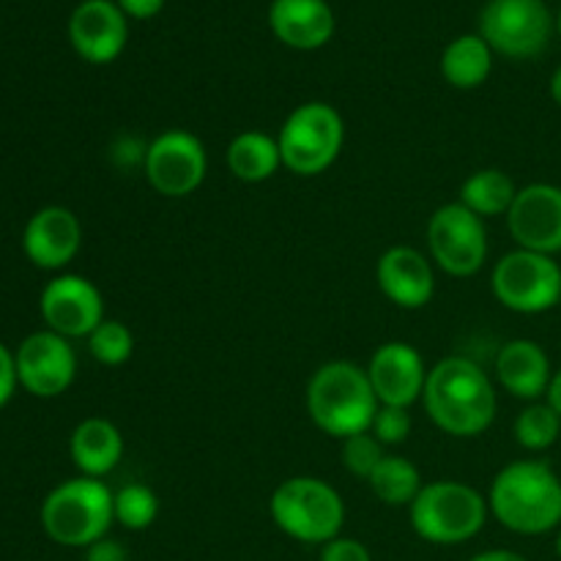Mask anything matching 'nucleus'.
<instances>
[{
    "mask_svg": "<svg viewBox=\"0 0 561 561\" xmlns=\"http://www.w3.org/2000/svg\"><path fill=\"white\" fill-rule=\"evenodd\" d=\"M513 436L518 442V447H524L526 453H546L561 436V416L546 400H537L529 403L518 416H515Z\"/></svg>",
    "mask_w": 561,
    "mask_h": 561,
    "instance_id": "nucleus-26",
    "label": "nucleus"
},
{
    "mask_svg": "<svg viewBox=\"0 0 561 561\" xmlns=\"http://www.w3.org/2000/svg\"><path fill=\"white\" fill-rule=\"evenodd\" d=\"M557 31H559V36H561V9H559V16H557Z\"/></svg>",
    "mask_w": 561,
    "mask_h": 561,
    "instance_id": "nucleus-39",
    "label": "nucleus"
},
{
    "mask_svg": "<svg viewBox=\"0 0 561 561\" xmlns=\"http://www.w3.org/2000/svg\"><path fill=\"white\" fill-rule=\"evenodd\" d=\"M88 351L93 359L104 367H118L131 359L135 354V337H131L129 327L115 318H104L91 334H88Z\"/></svg>",
    "mask_w": 561,
    "mask_h": 561,
    "instance_id": "nucleus-28",
    "label": "nucleus"
},
{
    "mask_svg": "<svg viewBox=\"0 0 561 561\" xmlns=\"http://www.w3.org/2000/svg\"><path fill=\"white\" fill-rule=\"evenodd\" d=\"M142 173L162 197H186L201 190L208 173L206 146L186 129H168L142 153Z\"/></svg>",
    "mask_w": 561,
    "mask_h": 561,
    "instance_id": "nucleus-11",
    "label": "nucleus"
},
{
    "mask_svg": "<svg viewBox=\"0 0 561 561\" xmlns=\"http://www.w3.org/2000/svg\"><path fill=\"white\" fill-rule=\"evenodd\" d=\"M268 25L283 44L310 53L332 38L334 11L327 0H272Z\"/></svg>",
    "mask_w": 561,
    "mask_h": 561,
    "instance_id": "nucleus-20",
    "label": "nucleus"
},
{
    "mask_svg": "<svg viewBox=\"0 0 561 561\" xmlns=\"http://www.w3.org/2000/svg\"><path fill=\"white\" fill-rule=\"evenodd\" d=\"M496 301L518 316H540L561 301V266L551 255L513 250L493 266Z\"/></svg>",
    "mask_w": 561,
    "mask_h": 561,
    "instance_id": "nucleus-8",
    "label": "nucleus"
},
{
    "mask_svg": "<svg viewBox=\"0 0 561 561\" xmlns=\"http://www.w3.org/2000/svg\"><path fill=\"white\" fill-rule=\"evenodd\" d=\"M85 561H129V553L118 540L102 537V540L85 548Z\"/></svg>",
    "mask_w": 561,
    "mask_h": 561,
    "instance_id": "nucleus-33",
    "label": "nucleus"
},
{
    "mask_svg": "<svg viewBox=\"0 0 561 561\" xmlns=\"http://www.w3.org/2000/svg\"><path fill=\"white\" fill-rule=\"evenodd\" d=\"M115 3L131 20H151L164 9V0H115Z\"/></svg>",
    "mask_w": 561,
    "mask_h": 561,
    "instance_id": "nucleus-34",
    "label": "nucleus"
},
{
    "mask_svg": "<svg viewBox=\"0 0 561 561\" xmlns=\"http://www.w3.org/2000/svg\"><path fill=\"white\" fill-rule=\"evenodd\" d=\"M225 162L228 170L239 181L247 184H261L277 175L283 168V153H279L277 137L266 135V131L247 129L230 140L228 151H225Z\"/></svg>",
    "mask_w": 561,
    "mask_h": 561,
    "instance_id": "nucleus-22",
    "label": "nucleus"
},
{
    "mask_svg": "<svg viewBox=\"0 0 561 561\" xmlns=\"http://www.w3.org/2000/svg\"><path fill=\"white\" fill-rule=\"evenodd\" d=\"M321 561H373V557L365 542L354 540V537H334L323 546Z\"/></svg>",
    "mask_w": 561,
    "mask_h": 561,
    "instance_id": "nucleus-31",
    "label": "nucleus"
},
{
    "mask_svg": "<svg viewBox=\"0 0 561 561\" xmlns=\"http://www.w3.org/2000/svg\"><path fill=\"white\" fill-rule=\"evenodd\" d=\"M515 195H518V186H515V181L504 170L482 168L474 170L463 181L458 203H463L480 219L507 217L515 203Z\"/></svg>",
    "mask_w": 561,
    "mask_h": 561,
    "instance_id": "nucleus-24",
    "label": "nucleus"
},
{
    "mask_svg": "<svg viewBox=\"0 0 561 561\" xmlns=\"http://www.w3.org/2000/svg\"><path fill=\"white\" fill-rule=\"evenodd\" d=\"M411 427H414V420H411V409H398V405H381L373 420L370 433L383 444V447H398L405 438L411 436Z\"/></svg>",
    "mask_w": 561,
    "mask_h": 561,
    "instance_id": "nucleus-30",
    "label": "nucleus"
},
{
    "mask_svg": "<svg viewBox=\"0 0 561 561\" xmlns=\"http://www.w3.org/2000/svg\"><path fill=\"white\" fill-rule=\"evenodd\" d=\"M551 99L561 107V66L553 71V77H551Z\"/></svg>",
    "mask_w": 561,
    "mask_h": 561,
    "instance_id": "nucleus-37",
    "label": "nucleus"
},
{
    "mask_svg": "<svg viewBox=\"0 0 561 561\" xmlns=\"http://www.w3.org/2000/svg\"><path fill=\"white\" fill-rule=\"evenodd\" d=\"M113 515L115 524H121L129 531H142L157 520L159 515V499L142 482H131L121 491L113 493Z\"/></svg>",
    "mask_w": 561,
    "mask_h": 561,
    "instance_id": "nucleus-27",
    "label": "nucleus"
},
{
    "mask_svg": "<svg viewBox=\"0 0 561 561\" xmlns=\"http://www.w3.org/2000/svg\"><path fill=\"white\" fill-rule=\"evenodd\" d=\"M381 294L403 310H422L436 296V268L427 255L414 247H389L376 266Z\"/></svg>",
    "mask_w": 561,
    "mask_h": 561,
    "instance_id": "nucleus-18",
    "label": "nucleus"
},
{
    "mask_svg": "<svg viewBox=\"0 0 561 561\" xmlns=\"http://www.w3.org/2000/svg\"><path fill=\"white\" fill-rule=\"evenodd\" d=\"M491 515L515 535L537 537L559 529L561 480L546 460L507 463L488 491Z\"/></svg>",
    "mask_w": 561,
    "mask_h": 561,
    "instance_id": "nucleus-2",
    "label": "nucleus"
},
{
    "mask_svg": "<svg viewBox=\"0 0 561 561\" xmlns=\"http://www.w3.org/2000/svg\"><path fill=\"white\" fill-rule=\"evenodd\" d=\"M365 370L378 403L398 405V409H411L414 403H420L425 394L427 373H431L420 351L403 340H389V343L378 345Z\"/></svg>",
    "mask_w": 561,
    "mask_h": 561,
    "instance_id": "nucleus-15",
    "label": "nucleus"
},
{
    "mask_svg": "<svg viewBox=\"0 0 561 561\" xmlns=\"http://www.w3.org/2000/svg\"><path fill=\"white\" fill-rule=\"evenodd\" d=\"M425 414L447 436L474 438L493 425L499 411L496 383L469 356H444L431 367L422 394Z\"/></svg>",
    "mask_w": 561,
    "mask_h": 561,
    "instance_id": "nucleus-1",
    "label": "nucleus"
},
{
    "mask_svg": "<svg viewBox=\"0 0 561 561\" xmlns=\"http://www.w3.org/2000/svg\"><path fill=\"white\" fill-rule=\"evenodd\" d=\"M82 247V225L66 206H44L27 219L22 230V252L44 272H60Z\"/></svg>",
    "mask_w": 561,
    "mask_h": 561,
    "instance_id": "nucleus-17",
    "label": "nucleus"
},
{
    "mask_svg": "<svg viewBox=\"0 0 561 561\" xmlns=\"http://www.w3.org/2000/svg\"><path fill=\"white\" fill-rule=\"evenodd\" d=\"M431 261L449 277H474L488 261L485 219L471 214L463 203H447L427 219Z\"/></svg>",
    "mask_w": 561,
    "mask_h": 561,
    "instance_id": "nucleus-10",
    "label": "nucleus"
},
{
    "mask_svg": "<svg viewBox=\"0 0 561 561\" xmlns=\"http://www.w3.org/2000/svg\"><path fill=\"white\" fill-rule=\"evenodd\" d=\"M559 305H561V301H559Z\"/></svg>",
    "mask_w": 561,
    "mask_h": 561,
    "instance_id": "nucleus-40",
    "label": "nucleus"
},
{
    "mask_svg": "<svg viewBox=\"0 0 561 561\" xmlns=\"http://www.w3.org/2000/svg\"><path fill=\"white\" fill-rule=\"evenodd\" d=\"M553 367L548 359L546 348L535 340H510L499 348L496 356V381L504 392L513 398L526 400V403H537L546 398L548 387H551Z\"/></svg>",
    "mask_w": 561,
    "mask_h": 561,
    "instance_id": "nucleus-19",
    "label": "nucleus"
},
{
    "mask_svg": "<svg viewBox=\"0 0 561 561\" xmlns=\"http://www.w3.org/2000/svg\"><path fill=\"white\" fill-rule=\"evenodd\" d=\"M129 16L113 0H82L69 16V42L88 64H113L129 42Z\"/></svg>",
    "mask_w": 561,
    "mask_h": 561,
    "instance_id": "nucleus-16",
    "label": "nucleus"
},
{
    "mask_svg": "<svg viewBox=\"0 0 561 561\" xmlns=\"http://www.w3.org/2000/svg\"><path fill=\"white\" fill-rule=\"evenodd\" d=\"M69 455L82 477L102 480L124 458V436L104 416H88L71 431Z\"/></svg>",
    "mask_w": 561,
    "mask_h": 561,
    "instance_id": "nucleus-21",
    "label": "nucleus"
},
{
    "mask_svg": "<svg viewBox=\"0 0 561 561\" xmlns=\"http://www.w3.org/2000/svg\"><path fill=\"white\" fill-rule=\"evenodd\" d=\"M340 455H343L345 469H348L354 477H359V480H370L373 471H376L378 466H381V460L387 458L383 444L378 442L370 431L345 438Z\"/></svg>",
    "mask_w": 561,
    "mask_h": 561,
    "instance_id": "nucleus-29",
    "label": "nucleus"
},
{
    "mask_svg": "<svg viewBox=\"0 0 561 561\" xmlns=\"http://www.w3.org/2000/svg\"><path fill=\"white\" fill-rule=\"evenodd\" d=\"M16 387H20V376H16L14 351L0 343V409L14 398Z\"/></svg>",
    "mask_w": 561,
    "mask_h": 561,
    "instance_id": "nucleus-32",
    "label": "nucleus"
},
{
    "mask_svg": "<svg viewBox=\"0 0 561 561\" xmlns=\"http://www.w3.org/2000/svg\"><path fill=\"white\" fill-rule=\"evenodd\" d=\"M16 376L20 387H25L33 398H60L75 383L77 354L71 340L42 329L27 334L14 351Z\"/></svg>",
    "mask_w": 561,
    "mask_h": 561,
    "instance_id": "nucleus-12",
    "label": "nucleus"
},
{
    "mask_svg": "<svg viewBox=\"0 0 561 561\" xmlns=\"http://www.w3.org/2000/svg\"><path fill=\"white\" fill-rule=\"evenodd\" d=\"M49 332L66 340H80L104 321V299L96 285L80 274H60L49 279L38 299Z\"/></svg>",
    "mask_w": 561,
    "mask_h": 561,
    "instance_id": "nucleus-13",
    "label": "nucleus"
},
{
    "mask_svg": "<svg viewBox=\"0 0 561 561\" xmlns=\"http://www.w3.org/2000/svg\"><path fill=\"white\" fill-rule=\"evenodd\" d=\"M367 482L378 502L389 504V507H411V502L425 488L420 469L400 455H387Z\"/></svg>",
    "mask_w": 561,
    "mask_h": 561,
    "instance_id": "nucleus-25",
    "label": "nucleus"
},
{
    "mask_svg": "<svg viewBox=\"0 0 561 561\" xmlns=\"http://www.w3.org/2000/svg\"><path fill=\"white\" fill-rule=\"evenodd\" d=\"M546 403L561 416V367L559 370H553L551 387H548V392H546Z\"/></svg>",
    "mask_w": 561,
    "mask_h": 561,
    "instance_id": "nucleus-36",
    "label": "nucleus"
},
{
    "mask_svg": "<svg viewBox=\"0 0 561 561\" xmlns=\"http://www.w3.org/2000/svg\"><path fill=\"white\" fill-rule=\"evenodd\" d=\"M305 403L312 425L340 442L370 431L381 409L365 367L345 359L327 362L312 373Z\"/></svg>",
    "mask_w": 561,
    "mask_h": 561,
    "instance_id": "nucleus-3",
    "label": "nucleus"
},
{
    "mask_svg": "<svg viewBox=\"0 0 561 561\" xmlns=\"http://www.w3.org/2000/svg\"><path fill=\"white\" fill-rule=\"evenodd\" d=\"M510 236L518 250L540 252V255H559L561 252V186L526 184L515 195L513 208L507 214Z\"/></svg>",
    "mask_w": 561,
    "mask_h": 561,
    "instance_id": "nucleus-14",
    "label": "nucleus"
},
{
    "mask_svg": "<svg viewBox=\"0 0 561 561\" xmlns=\"http://www.w3.org/2000/svg\"><path fill=\"white\" fill-rule=\"evenodd\" d=\"M488 496L458 480H436L411 502V529L433 546H458L485 529Z\"/></svg>",
    "mask_w": 561,
    "mask_h": 561,
    "instance_id": "nucleus-5",
    "label": "nucleus"
},
{
    "mask_svg": "<svg viewBox=\"0 0 561 561\" xmlns=\"http://www.w3.org/2000/svg\"><path fill=\"white\" fill-rule=\"evenodd\" d=\"M557 557L561 559V531H559V537H557Z\"/></svg>",
    "mask_w": 561,
    "mask_h": 561,
    "instance_id": "nucleus-38",
    "label": "nucleus"
},
{
    "mask_svg": "<svg viewBox=\"0 0 561 561\" xmlns=\"http://www.w3.org/2000/svg\"><path fill=\"white\" fill-rule=\"evenodd\" d=\"M113 515V491L93 477H75L49 491L42 504V529L66 548H88L107 537Z\"/></svg>",
    "mask_w": 561,
    "mask_h": 561,
    "instance_id": "nucleus-4",
    "label": "nucleus"
},
{
    "mask_svg": "<svg viewBox=\"0 0 561 561\" xmlns=\"http://www.w3.org/2000/svg\"><path fill=\"white\" fill-rule=\"evenodd\" d=\"M493 49L480 33L453 38L442 55V75L458 91H474L491 77Z\"/></svg>",
    "mask_w": 561,
    "mask_h": 561,
    "instance_id": "nucleus-23",
    "label": "nucleus"
},
{
    "mask_svg": "<svg viewBox=\"0 0 561 561\" xmlns=\"http://www.w3.org/2000/svg\"><path fill=\"white\" fill-rule=\"evenodd\" d=\"M277 142L285 170L316 179L337 162L345 146V121L329 102H305L283 121Z\"/></svg>",
    "mask_w": 561,
    "mask_h": 561,
    "instance_id": "nucleus-7",
    "label": "nucleus"
},
{
    "mask_svg": "<svg viewBox=\"0 0 561 561\" xmlns=\"http://www.w3.org/2000/svg\"><path fill=\"white\" fill-rule=\"evenodd\" d=\"M469 561H529L524 559L520 553L515 551H504V548H493V551H482L477 557H471Z\"/></svg>",
    "mask_w": 561,
    "mask_h": 561,
    "instance_id": "nucleus-35",
    "label": "nucleus"
},
{
    "mask_svg": "<svg viewBox=\"0 0 561 561\" xmlns=\"http://www.w3.org/2000/svg\"><path fill=\"white\" fill-rule=\"evenodd\" d=\"M553 16L542 0H488L480 11V36L504 58L529 60L548 47Z\"/></svg>",
    "mask_w": 561,
    "mask_h": 561,
    "instance_id": "nucleus-9",
    "label": "nucleus"
},
{
    "mask_svg": "<svg viewBox=\"0 0 561 561\" xmlns=\"http://www.w3.org/2000/svg\"><path fill=\"white\" fill-rule=\"evenodd\" d=\"M268 513L279 531L307 546H327L345 524L343 496L318 477H290L274 488Z\"/></svg>",
    "mask_w": 561,
    "mask_h": 561,
    "instance_id": "nucleus-6",
    "label": "nucleus"
}]
</instances>
